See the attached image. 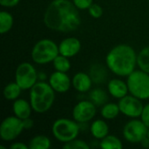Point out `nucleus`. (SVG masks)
Here are the masks:
<instances>
[{
	"instance_id": "1",
	"label": "nucleus",
	"mask_w": 149,
	"mask_h": 149,
	"mask_svg": "<svg viewBox=\"0 0 149 149\" xmlns=\"http://www.w3.org/2000/svg\"><path fill=\"white\" fill-rule=\"evenodd\" d=\"M45 26L59 32H70L77 30L81 24L79 9L70 0H53L44 15Z\"/></svg>"
},
{
	"instance_id": "2",
	"label": "nucleus",
	"mask_w": 149,
	"mask_h": 149,
	"mask_svg": "<svg viewBox=\"0 0 149 149\" xmlns=\"http://www.w3.org/2000/svg\"><path fill=\"white\" fill-rule=\"evenodd\" d=\"M108 69L115 75L127 77L137 65V54L134 49L125 44H120L110 50L106 57Z\"/></svg>"
},
{
	"instance_id": "3",
	"label": "nucleus",
	"mask_w": 149,
	"mask_h": 149,
	"mask_svg": "<svg viewBox=\"0 0 149 149\" xmlns=\"http://www.w3.org/2000/svg\"><path fill=\"white\" fill-rule=\"evenodd\" d=\"M55 93L49 83L42 80L37 82L30 89V103L32 110L38 113L47 112L54 103Z\"/></svg>"
},
{
	"instance_id": "4",
	"label": "nucleus",
	"mask_w": 149,
	"mask_h": 149,
	"mask_svg": "<svg viewBox=\"0 0 149 149\" xmlns=\"http://www.w3.org/2000/svg\"><path fill=\"white\" fill-rule=\"evenodd\" d=\"M58 54V45L49 38H43L38 41L32 47L31 53L33 62L38 65L52 62Z\"/></svg>"
},
{
	"instance_id": "5",
	"label": "nucleus",
	"mask_w": 149,
	"mask_h": 149,
	"mask_svg": "<svg viewBox=\"0 0 149 149\" xmlns=\"http://www.w3.org/2000/svg\"><path fill=\"white\" fill-rule=\"evenodd\" d=\"M79 130V125L76 120L66 118L56 120L52 127V133L55 139L64 143L76 139Z\"/></svg>"
},
{
	"instance_id": "6",
	"label": "nucleus",
	"mask_w": 149,
	"mask_h": 149,
	"mask_svg": "<svg viewBox=\"0 0 149 149\" xmlns=\"http://www.w3.org/2000/svg\"><path fill=\"white\" fill-rule=\"evenodd\" d=\"M127 84L129 93L143 100L149 99V73L142 70H134L127 76Z\"/></svg>"
},
{
	"instance_id": "7",
	"label": "nucleus",
	"mask_w": 149,
	"mask_h": 149,
	"mask_svg": "<svg viewBox=\"0 0 149 149\" xmlns=\"http://www.w3.org/2000/svg\"><path fill=\"white\" fill-rule=\"evenodd\" d=\"M38 79V73L36 68L28 62L17 65L15 72V81L22 90H30Z\"/></svg>"
},
{
	"instance_id": "8",
	"label": "nucleus",
	"mask_w": 149,
	"mask_h": 149,
	"mask_svg": "<svg viewBox=\"0 0 149 149\" xmlns=\"http://www.w3.org/2000/svg\"><path fill=\"white\" fill-rule=\"evenodd\" d=\"M24 130L23 120L17 116L5 118L0 125V138L4 141H11L17 138Z\"/></svg>"
},
{
	"instance_id": "9",
	"label": "nucleus",
	"mask_w": 149,
	"mask_h": 149,
	"mask_svg": "<svg viewBox=\"0 0 149 149\" xmlns=\"http://www.w3.org/2000/svg\"><path fill=\"white\" fill-rule=\"evenodd\" d=\"M148 127L141 120L134 119L128 121L123 128V136L130 143L137 144L147 137Z\"/></svg>"
},
{
	"instance_id": "10",
	"label": "nucleus",
	"mask_w": 149,
	"mask_h": 149,
	"mask_svg": "<svg viewBox=\"0 0 149 149\" xmlns=\"http://www.w3.org/2000/svg\"><path fill=\"white\" fill-rule=\"evenodd\" d=\"M118 105L121 113L133 119L141 117L144 107L141 100L136 98L132 94H127L125 97L120 99Z\"/></svg>"
},
{
	"instance_id": "11",
	"label": "nucleus",
	"mask_w": 149,
	"mask_h": 149,
	"mask_svg": "<svg viewBox=\"0 0 149 149\" xmlns=\"http://www.w3.org/2000/svg\"><path fill=\"white\" fill-rule=\"evenodd\" d=\"M97 107L91 100H81L75 105L72 110L73 120L78 123H86L96 115Z\"/></svg>"
},
{
	"instance_id": "12",
	"label": "nucleus",
	"mask_w": 149,
	"mask_h": 149,
	"mask_svg": "<svg viewBox=\"0 0 149 149\" xmlns=\"http://www.w3.org/2000/svg\"><path fill=\"white\" fill-rule=\"evenodd\" d=\"M49 84L56 93H64L70 89L72 86V79L66 72L55 71L49 78Z\"/></svg>"
},
{
	"instance_id": "13",
	"label": "nucleus",
	"mask_w": 149,
	"mask_h": 149,
	"mask_svg": "<svg viewBox=\"0 0 149 149\" xmlns=\"http://www.w3.org/2000/svg\"><path fill=\"white\" fill-rule=\"evenodd\" d=\"M81 49V43L77 38H66L58 45L59 54L67 58H72L77 55Z\"/></svg>"
},
{
	"instance_id": "14",
	"label": "nucleus",
	"mask_w": 149,
	"mask_h": 149,
	"mask_svg": "<svg viewBox=\"0 0 149 149\" xmlns=\"http://www.w3.org/2000/svg\"><path fill=\"white\" fill-rule=\"evenodd\" d=\"M93 84V79L90 76V74H87L83 72H77L72 79V85L74 87L75 90H77L79 93H86L91 89Z\"/></svg>"
},
{
	"instance_id": "15",
	"label": "nucleus",
	"mask_w": 149,
	"mask_h": 149,
	"mask_svg": "<svg viewBox=\"0 0 149 149\" xmlns=\"http://www.w3.org/2000/svg\"><path fill=\"white\" fill-rule=\"evenodd\" d=\"M107 89L109 93L115 99H121L128 94L129 90L127 82L119 79H111L108 82Z\"/></svg>"
},
{
	"instance_id": "16",
	"label": "nucleus",
	"mask_w": 149,
	"mask_h": 149,
	"mask_svg": "<svg viewBox=\"0 0 149 149\" xmlns=\"http://www.w3.org/2000/svg\"><path fill=\"white\" fill-rule=\"evenodd\" d=\"M31 105L30 101L24 99H17L12 106V111L14 113V115L21 120L27 119L31 116Z\"/></svg>"
},
{
	"instance_id": "17",
	"label": "nucleus",
	"mask_w": 149,
	"mask_h": 149,
	"mask_svg": "<svg viewBox=\"0 0 149 149\" xmlns=\"http://www.w3.org/2000/svg\"><path fill=\"white\" fill-rule=\"evenodd\" d=\"M92 135L97 140H102L109 133V127L107 122L103 120H94L90 128Z\"/></svg>"
},
{
	"instance_id": "18",
	"label": "nucleus",
	"mask_w": 149,
	"mask_h": 149,
	"mask_svg": "<svg viewBox=\"0 0 149 149\" xmlns=\"http://www.w3.org/2000/svg\"><path fill=\"white\" fill-rule=\"evenodd\" d=\"M22 88L18 86V84L15 82L9 83L6 85L3 88V94L5 100H16L18 99L20 93H21Z\"/></svg>"
},
{
	"instance_id": "19",
	"label": "nucleus",
	"mask_w": 149,
	"mask_h": 149,
	"mask_svg": "<svg viewBox=\"0 0 149 149\" xmlns=\"http://www.w3.org/2000/svg\"><path fill=\"white\" fill-rule=\"evenodd\" d=\"M14 24L12 15L5 10L0 12V33L2 35L10 31Z\"/></svg>"
},
{
	"instance_id": "20",
	"label": "nucleus",
	"mask_w": 149,
	"mask_h": 149,
	"mask_svg": "<svg viewBox=\"0 0 149 149\" xmlns=\"http://www.w3.org/2000/svg\"><path fill=\"white\" fill-rule=\"evenodd\" d=\"M51 148V140L42 134L34 136L29 143L30 149H48Z\"/></svg>"
},
{
	"instance_id": "21",
	"label": "nucleus",
	"mask_w": 149,
	"mask_h": 149,
	"mask_svg": "<svg viewBox=\"0 0 149 149\" xmlns=\"http://www.w3.org/2000/svg\"><path fill=\"white\" fill-rule=\"evenodd\" d=\"M100 147L102 149H122L123 144L121 141L115 135L108 134L101 140Z\"/></svg>"
},
{
	"instance_id": "22",
	"label": "nucleus",
	"mask_w": 149,
	"mask_h": 149,
	"mask_svg": "<svg viewBox=\"0 0 149 149\" xmlns=\"http://www.w3.org/2000/svg\"><path fill=\"white\" fill-rule=\"evenodd\" d=\"M101 116L106 120H113L116 118L120 113L118 104L115 103H106L101 108Z\"/></svg>"
},
{
	"instance_id": "23",
	"label": "nucleus",
	"mask_w": 149,
	"mask_h": 149,
	"mask_svg": "<svg viewBox=\"0 0 149 149\" xmlns=\"http://www.w3.org/2000/svg\"><path fill=\"white\" fill-rule=\"evenodd\" d=\"M90 100L96 106H104L107 100H108V97L107 93L100 89V88H96L93 89L91 93H90Z\"/></svg>"
},
{
	"instance_id": "24",
	"label": "nucleus",
	"mask_w": 149,
	"mask_h": 149,
	"mask_svg": "<svg viewBox=\"0 0 149 149\" xmlns=\"http://www.w3.org/2000/svg\"><path fill=\"white\" fill-rule=\"evenodd\" d=\"M53 67L56 71L62 72H67L71 69V62L69 60V58L63 56L61 54H58L54 60L52 61Z\"/></svg>"
},
{
	"instance_id": "25",
	"label": "nucleus",
	"mask_w": 149,
	"mask_h": 149,
	"mask_svg": "<svg viewBox=\"0 0 149 149\" xmlns=\"http://www.w3.org/2000/svg\"><path fill=\"white\" fill-rule=\"evenodd\" d=\"M137 65L141 70L149 73V46L144 47L137 54Z\"/></svg>"
},
{
	"instance_id": "26",
	"label": "nucleus",
	"mask_w": 149,
	"mask_h": 149,
	"mask_svg": "<svg viewBox=\"0 0 149 149\" xmlns=\"http://www.w3.org/2000/svg\"><path fill=\"white\" fill-rule=\"evenodd\" d=\"M90 76L93 82L102 83L106 80L107 71L101 65H94L90 69Z\"/></svg>"
},
{
	"instance_id": "27",
	"label": "nucleus",
	"mask_w": 149,
	"mask_h": 149,
	"mask_svg": "<svg viewBox=\"0 0 149 149\" xmlns=\"http://www.w3.org/2000/svg\"><path fill=\"white\" fill-rule=\"evenodd\" d=\"M63 148L65 149H89L90 146L82 140L79 139H74L71 141L65 142L63 145Z\"/></svg>"
},
{
	"instance_id": "28",
	"label": "nucleus",
	"mask_w": 149,
	"mask_h": 149,
	"mask_svg": "<svg viewBox=\"0 0 149 149\" xmlns=\"http://www.w3.org/2000/svg\"><path fill=\"white\" fill-rule=\"evenodd\" d=\"M88 12L90 16L93 18H100L103 15V9L100 5L97 3H93L88 9Z\"/></svg>"
},
{
	"instance_id": "29",
	"label": "nucleus",
	"mask_w": 149,
	"mask_h": 149,
	"mask_svg": "<svg viewBox=\"0 0 149 149\" xmlns=\"http://www.w3.org/2000/svg\"><path fill=\"white\" fill-rule=\"evenodd\" d=\"M93 0H72V3L79 10H88L93 3Z\"/></svg>"
},
{
	"instance_id": "30",
	"label": "nucleus",
	"mask_w": 149,
	"mask_h": 149,
	"mask_svg": "<svg viewBox=\"0 0 149 149\" xmlns=\"http://www.w3.org/2000/svg\"><path fill=\"white\" fill-rule=\"evenodd\" d=\"M141 120L149 128V103L144 106L141 115Z\"/></svg>"
},
{
	"instance_id": "31",
	"label": "nucleus",
	"mask_w": 149,
	"mask_h": 149,
	"mask_svg": "<svg viewBox=\"0 0 149 149\" xmlns=\"http://www.w3.org/2000/svg\"><path fill=\"white\" fill-rule=\"evenodd\" d=\"M20 0H0V4L3 7H14L16 6Z\"/></svg>"
},
{
	"instance_id": "32",
	"label": "nucleus",
	"mask_w": 149,
	"mask_h": 149,
	"mask_svg": "<svg viewBox=\"0 0 149 149\" xmlns=\"http://www.w3.org/2000/svg\"><path fill=\"white\" fill-rule=\"evenodd\" d=\"M23 120V125H24V130H28V129H31L34 126V121L32 119H31L30 117L27 118V119H24V120Z\"/></svg>"
},
{
	"instance_id": "33",
	"label": "nucleus",
	"mask_w": 149,
	"mask_h": 149,
	"mask_svg": "<svg viewBox=\"0 0 149 149\" xmlns=\"http://www.w3.org/2000/svg\"><path fill=\"white\" fill-rule=\"evenodd\" d=\"M10 149H28L29 148V146L25 145L24 143L23 142H15V143H12L10 146Z\"/></svg>"
},
{
	"instance_id": "34",
	"label": "nucleus",
	"mask_w": 149,
	"mask_h": 149,
	"mask_svg": "<svg viewBox=\"0 0 149 149\" xmlns=\"http://www.w3.org/2000/svg\"><path fill=\"white\" fill-rule=\"evenodd\" d=\"M141 144L142 145V147L143 148H149V138L147 136V137H145L142 141H141Z\"/></svg>"
},
{
	"instance_id": "35",
	"label": "nucleus",
	"mask_w": 149,
	"mask_h": 149,
	"mask_svg": "<svg viewBox=\"0 0 149 149\" xmlns=\"http://www.w3.org/2000/svg\"><path fill=\"white\" fill-rule=\"evenodd\" d=\"M147 136L149 138V128H148V135H147Z\"/></svg>"
},
{
	"instance_id": "36",
	"label": "nucleus",
	"mask_w": 149,
	"mask_h": 149,
	"mask_svg": "<svg viewBox=\"0 0 149 149\" xmlns=\"http://www.w3.org/2000/svg\"><path fill=\"white\" fill-rule=\"evenodd\" d=\"M148 2H149V0H148Z\"/></svg>"
}]
</instances>
